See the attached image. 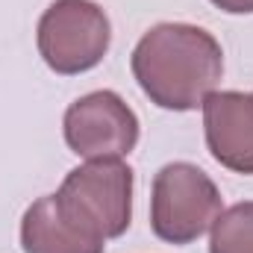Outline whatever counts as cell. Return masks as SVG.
<instances>
[{
    "instance_id": "7a4b0ae2",
    "label": "cell",
    "mask_w": 253,
    "mask_h": 253,
    "mask_svg": "<svg viewBox=\"0 0 253 253\" xmlns=\"http://www.w3.org/2000/svg\"><path fill=\"white\" fill-rule=\"evenodd\" d=\"M218 215L221 191L203 168L191 162H168L159 168L150 191V227L156 239L191 245L212 230Z\"/></svg>"
},
{
    "instance_id": "5b68a950",
    "label": "cell",
    "mask_w": 253,
    "mask_h": 253,
    "mask_svg": "<svg viewBox=\"0 0 253 253\" xmlns=\"http://www.w3.org/2000/svg\"><path fill=\"white\" fill-rule=\"evenodd\" d=\"M65 141L80 159H124L138 144V118L121 94L100 88L77 97L62 118Z\"/></svg>"
},
{
    "instance_id": "3957f363",
    "label": "cell",
    "mask_w": 253,
    "mask_h": 253,
    "mask_svg": "<svg viewBox=\"0 0 253 253\" xmlns=\"http://www.w3.org/2000/svg\"><path fill=\"white\" fill-rule=\"evenodd\" d=\"M36 42L50 71L74 77L103 62L112 24L94 0H53L39 18Z\"/></svg>"
},
{
    "instance_id": "ba28073f",
    "label": "cell",
    "mask_w": 253,
    "mask_h": 253,
    "mask_svg": "<svg viewBox=\"0 0 253 253\" xmlns=\"http://www.w3.org/2000/svg\"><path fill=\"white\" fill-rule=\"evenodd\" d=\"M209 253H253V200L221 209L209 230Z\"/></svg>"
},
{
    "instance_id": "277c9868",
    "label": "cell",
    "mask_w": 253,
    "mask_h": 253,
    "mask_svg": "<svg viewBox=\"0 0 253 253\" xmlns=\"http://www.w3.org/2000/svg\"><path fill=\"white\" fill-rule=\"evenodd\" d=\"M56 200L100 239H118L132 221V168L121 159H91L68 171Z\"/></svg>"
},
{
    "instance_id": "9c48e42d",
    "label": "cell",
    "mask_w": 253,
    "mask_h": 253,
    "mask_svg": "<svg viewBox=\"0 0 253 253\" xmlns=\"http://www.w3.org/2000/svg\"><path fill=\"white\" fill-rule=\"evenodd\" d=\"M209 3H215L227 15H251L253 12V0H209Z\"/></svg>"
},
{
    "instance_id": "8992f818",
    "label": "cell",
    "mask_w": 253,
    "mask_h": 253,
    "mask_svg": "<svg viewBox=\"0 0 253 253\" xmlns=\"http://www.w3.org/2000/svg\"><path fill=\"white\" fill-rule=\"evenodd\" d=\"M200 109L212 159L227 171L253 174V94L212 91Z\"/></svg>"
},
{
    "instance_id": "52a82bcc",
    "label": "cell",
    "mask_w": 253,
    "mask_h": 253,
    "mask_svg": "<svg viewBox=\"0 0 253 253\" xmlns=\"http://www.w3.org/2000/svg\"><path fill=\"white\" fill-rule=\"evenodd\" d=\"M24 253H103L106 242L71 218L56 194L39 197L21 218Z\"/></svg>"
},
{
    "instance_id": "6da1fadb",
    "label": "cell",
    "mask_w": 253,
    "mask_h": 253,
    "mask_svg": "<svg viewBox=\"0 0 253 253\" xmlns=\"http://www.w3.org/2000/svg\"><path fill=\"white\" fill-rule=\"evenodd\" d=\"M224 74L218 39L194 24H156L132 50V77L138 88L168 112H191L215 91Z\"/></svg>"
}]
</instances>
